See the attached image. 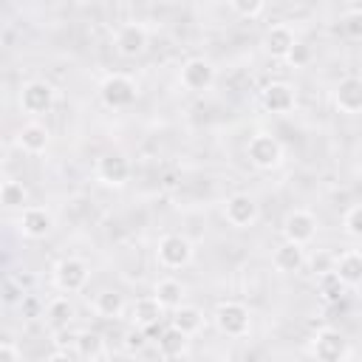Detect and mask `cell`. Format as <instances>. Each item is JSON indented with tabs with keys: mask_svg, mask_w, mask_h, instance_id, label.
<instances>
[{
	"mask_svg": "<svg viewBox=\"0 0 362 362\" xmlns=\"http://www.w3.org/2000/svg\"><path fill=\"white\" fill-rule=\"evenodd\" d=\"M212 320H215V328H218L223 337H229V339H240V337H246V334L252 331V314H249V308H246L243 303H238V300H223V303H218Z\"/></svg>",
	"mask_w": 362,
	"mask_h": 362,
	"instance_id": "1",
	"label": "cell"
},
{
	"mask_svg": "<svg viewBox=\"0 0 362 362\" xmlns=\"http://www.w3.org/2000/svg\"><path fill=\"white\" fill-rule=\"evenodd\" d=\"M99 99L110 110H124L139 99V85L127 74H107L99 85Z\"/></svg>",
	"mask_w": 362,
	"mask_h": 362,
	"instance_id": "2",
	"label": "cell"
},
{
	"mask_svg": "<svg viewBox=\"0 0 362 362\" xmlns=\"http://www.w3.org/2000/svg\"><path fill=\"white\" fill-rule=\"evenodd\" d=\"M51 280H54V288L62 291V294H76L88 286L90 280V266L82 260V257H62L57 260L54 272H51Z\"/></svg>",
	"mask_w": 362,
	"mask_h": 362,
	"instance_id": "3",
	"label": "cell"
},
{
	"mask_svg": "<svg viewBox=\"0 0 362 362\" xmlns=\"http://www.w3.org/2000/svg\"><path fill=\"white\" fill-rule=\"evenodd\" d=\"M246 158L257 170H277L283 164V144L272 133H255L246 144Z\"/></svg>",
	"mask_w": 362,
	"mask_h": 362,
	"instance_id": "4",
	"label": "cell"
},
{
	"mask_svg": "<svg viewBox=\"0 0 362 362\" xmlns=\"http://www.w3.org/2000/svg\"><path fill=\"white\" fill-rule=\"evenodd\" d=\"M17 102H20V110H23V113H28V116H42V113H48V110L54 107L57 90H54V85L45 82V79H31V82H25V85L20 88Z\"/></svg>",
	"mask_w": 362,
	"mask_h": 362,
	"instance_id": "5",
	"label": "cell"
},
{
	"mask_svg": "<svg viewBox=\"0 0 362 362\" xmlns=\"http://www.w3.org/2000/svg\"><path fill=\"white\" fill-rule=\"evenodd\" d=\"M156 260H158L164 269H170V272L184 269V266L192 263V243H189L184 235H178V232H170V235H164V238L158 240V246H156Z\"/></svg>",
	"mask_w": 362,
	"mask_h": 362,
	"instance_id": "6",
	"label": "cell"
},
{
	"mask_svg": "<svg viewBox=\"0 0 362 362\" xmlns=\"http://www.w3.org/2000/svg\"><path fill=\"white\" fill-rule=\"evenodd\" d=\"M308 351H311V356H317L322 362H339V359L351 356V345L337 328H320L311 337V348Z\"/></svg>",
	"mask_w": 362,
	"mask_h": 362,
	"instance_id": "7",
	"label": "cell"
},
{
	"mask_svg": "<svg viewBox=\"0 0 362 362\" xmlns=\"http://www.w3.org/2000/svg\"><path fill=\"white\" fill-rule=\"evenodd\" d=\"M178 82L189 93H204V90H209L215 85V65L209 59H204V57H189L181 65Z\"/></svg>",
	"mask_w": 362,
	"mask_h": 362,
	"instance_id": "8",
	"label": "cell"
},
{
	"mask_svg": "<svg viewBox=\"0 0 362 362\" xmlns=\"http://www.w3.org/2000/svg\"><path fill=\"white\" fill-rule=\"evenodd\" d=\"M223 218H226V223L235 226V229H249V226L257 223L260 206H257V201H255L249 192H235V195H229L226 204H223Z\"/></svg>",
	"mask_w": 362,
	"mask_h": 362,
	"instance_id": "9",
	"label": "cell"
},
{
	"mask_svg": "<svg viewBox=\"0 0 362 362\" xmlns=\"http://www.w3.org/2000/svg\"><path fill=\"white\" fill-rule=\"evenodd\" d=\"M17 229H20L23 238H28V240H40V238H45V235L54 229V215H51L45 206L28 204V206L20 209Z\"/></svg>",
	"mask_w": 362,
	"mask_h": 362,
	"instance_id": "10",
	"label": "cell"
},
{
	"mask_svg": "<svg viewBox=\"0 0 362 362\" xmlns=\"http://www.w3.org/2000/svg\"><path fill=\"white\" fill-rule=\"evenodd\" d=\"M314 235H317V218H314V212H308V209H291L283 218V240L308 246L314 240Z\"/></svg>",
	"mask_w": 362,
	"mask_h": 362,
	"instance_id": "11",
	"label": "cell"
},
{
	"mask_svg": "<svg viewBox=\"0 0 362 362\" xmlns=\"http://www.w3.org/2000/svg\"><path fill=\"white\" fill-rule=\"evenodd\" d=\"M113 48L124 59H133V57L144 54V48H147V28L141 23H124V25H119L116 34H113Z\"/></svg>",
	"mask_w": 362,
	"mask_h": 362,
	"instance_id": "12",
	"label": "cell"
},
{
	"mask_svg": "<svg viewBox=\"0 0 362 362\" xmlns=\"http://www.w3.org/2000/svg\"><path fill=\"white\" fill-rule=\"evenodd\" d=\"M130 173H133V167L122 153H105L96 161V178L105 187H124L130 181Z\"/></svg>",
	"mask_w": 362,
	"mask_h": 362,
	"instance_id": "13",
	"label": "cell"
},
{
	"mask_svg": "<svg viewBox=\"0 0 362 362\" xmlns=\"http://www.w3.org/2000/svg\"><path fill=\"white\" fill-rule=\"evenodd\" d=\"M334 105L339 113H362V76H342L334 88Z\"/></svg>",
	"mask_w": 362,
	"mask_h": 362,
	"instance_id": "14",
	"label": "cell"
},
{
	"mask_svg": "<svg viewBox=\"0 0 362 362\" xmlns=\"http://www.w3.org/2000/svg\"><path fill=\"white\" fill-rule=\"evenodd\" d=\"M294 45H297V37L286 23H277V25L266 28V34H263V51L272 59H283L286 62V57L291 54Z\"/></svg>",
	"mask_w": 362,
	"mask_h": 362,
	"instance_id": "15",
	"label": "cell"
},
{
	"mask_svg": "<svg viewBox=\"0 0 362 362\" xmlns=\"http://www.w3.org/2000/svg\"><path fill=\"white\" fill-rule=\"evenodd\" d=\"M260 102L272 113H288L297 105V93H294V88L288 82H269L263 88V93H260Z\"/></svg>",
	"mask_w": 362,
	"mask_h": 362,
	"instance_id": "16",
	"label": "cell"
},
{
	"mask_svg": "<svg viewBox=\"0 0 362 362\" xmlns=\"http://www.w3.org/2000/svg\"><path fill=\"white\" fill-rule=\"evenodd\" d=\"M51 144V133L45 124L40 122H25L20 130H17V147L28 156H42Z\"/></svg>",
	"mask_w": 362,
	"mask_h": 362,
	"instance_id": "17",
	"label": "cell"
},
{
	"mask_svg": "<svg viewBox=\"0 0 362 362\" xmlns=\"http://www.w3.org/2000/svg\"><path fill=\"white\" fill-rule=\"evenodd\" d=\"M334 272L348 288L362 286V249H348L334 257Z\"/></svg>",
	"mask_w": 362,
	"mask_h": 362,
	"instance_id": "18",
	"label": "cell"
},
{
	"mask_svg": "<svg viewBox=\"0 0 362 362\" xmlns=\"http://www.w3.org/2000/svg\"><path fill=\"white\" fill-rule=\"evenodd\" d=\"M161 317H164V305L156 300V294H150V297H139V300L130 305V322H133V328L147 331V328L158 325Z\"/></svg>",
	"mask_w": 362,
	"mask_h": 362,
	"instance_id": "19",
	"label": "cell"
},
{
	"mask_svg": "<svg viewBox=\"0 0 362 362\" xmlns=\"http://www.w3.org/2000/svg\"><path fill=\"white\" fill-rule=\"evenodd\" d=\"M303 263H305V246L291 243V240H283V243L274 249V255H272V266H274L280 274H294V272L303 269Z\"/></svg>",
	"mask_w": 362,
	"mask_h": 362,
	"instance_id": "20",
	"label": "cell"
},
{
	"mask_svg": "<svg viewBox=\"0 0 362 362\" xmlns=\"http://www.w3.org/2000/svg\"><path fill=\"white\" fill-rule=\"evenodd\" d=\"M153 294H156V300L164 305V311H175L178 305H184L187 288H184V283L175 280V277H161V280H156Z\"/></svg>",
	"mask_w": 362,
	"mask_h": 362,
	"instance_id": "21",
	"label": "cell"
},
{
	"mask_svg": "<svg viewBox=\"0 0 362 362\" xmlns=\"http://www.w3.org/2000/svg\"><path fill=\"white\" fill-rule=\"evenodd\" d=\"M90 305H93L96 317H102V320H119V317L124 314V308H127L124 297H122L116 288H102V291L90 300Z\"/></svg>",
	"mask_w": 362,
	"mask_h": 362,
	"instance_id": "22",
	"label": "cell"
},
{
	"mask_svg": "<svg viewBox=\"0 0 362 362\" xmlns=\"http://www.w3.org/2000/svg\"><path fill=\"white\" fill-rule=\"evenodd\" d=\"M187 348H189V334H184L181 328L167 325V328L158 334V354H161L164 359H178V356L187 354Z\"/></svg>",
	"mask_w": 362,
	"mask_h": 362,
	"instance_id": "23",
	"label": "cell"
},
{
	"mask_svg": "<svg viewBox=\"0 0 362 362\" xmlns=\"http://www.w3.org/2000/svg\"><path fill=\"white\" fill-rule=\"evenodd\" d=\"M74 351H76V359H90V362L107 356V345L96 331H79L74 337Z\"/></svg>",
	"mask_w": 362,
	"mask_h": 362,
	"instance_id": "24",
	"label": "cell"
},
{
	"mask_svg": "<svg viewBox=\"0 0 362 362\" xmlns=\"http://www.w3.org/2000/svg\"><path fill=\"white\" fill-rule=\"evenodd\" d=\"M170 325H175V328H181L184 334H198L201 328H204V311L198 308V305H178L175 311H173V317H170Z\"/></svg>",
	"mask_w": 362,
	"mask_h": 362,
	"instance_id": "25",
	"label": "cell"
},
{
	"mask_svg": "<svg viewBox=\"0 0 362 362\" xmlns=\"http://www.w3.org/2000/svg\"><path fill=\"white\" fill-rule=\"evenodd\" d=\"M42 317H45V322H48L54 331H62V328H68V322H71V317H74V305L68 303V297H54V300L42 308Z\"/></svg>",
	"mask_w": 362,
	"mask_h": 362,
	"instance_id": "26",
	"label": "cell"
},
{
	"mask_svg": "<svg viewBox=\"0 0 362 362\" xmlns=\"http://www.w3.org/2000/svg\"><path fill=\"white\" fill-rule=\"evenodd\" d=\"M0 204L6 209H23V206H28V189H25V184L17 181V178H6L0 184Z\"/></svg>",
	"mask_w": 362,
	"mask_h": 362,
	"instance_id": "27",
	"label": "cell"
},
{
	"mask_svg": "<svg viewBox=\"0 0 362 362\" xmlns=\"http://www.w3.org/2000/svg\"><path fill=\"white\" fill-rule=\"evenodd\" d=\"M317 288H320V297L325 300V303H337L342 294H345V283L337 277V272L331 269V272H325V274H320V280H317Z\"/></svg>",
	"mask_w": 362,
	"mask_h": 362,
	"instance_id": "28",
	"label": "cell"
},
{
	"mask_svg": "<svg viewBox=\"0 0 362 362\" xmlns=\"http://www.w3.org/2000/svg\"><path fill=\"white\" fill-rule=\"evenodd\" d=\"M342 31L351 37V40H362V8H348L339 20Z\"/></svg>",
	"mask_w": 362,
	"mask_h": 362,
	"instance_id": "29",
	"label": "cell"
},
{
	"mask_svg": "<svg viewBox=\"0 0 362 362\" xmlns=\"http://www.w3.org/2000/svg\"><path fill=\"white\" fill-rule=\"evenodd\" d=\"M342 229H345V235L362 240V204H354V206L345 212V218H342Z\"/></svg>",
	"mask_w": 362,
	"mask_h": 362,
	"instance_id": "30",
	"label": "cell"
},
{
	"mask_svg": "<svg viewBox=\"0 0 362 362\" xmlns=\"http://www.w3.org/2000/svg\"><path fill=\"white\" fill-rule=\"evenodd\" d=\"M263 6H266V0H229V8H232L238 17H246V20L257 17V14L263 11Z\"/></svg>",
	"mask_w": 362,
	"mask_h": 362,
	"instance_id": "31",
	"label": "cell"
},
{
	"mask_svg": "<svg viewBox=\"0 0 362 362\" xmlns=\"http://www.w3.org/2000/svg\"><path fill=\"white\" fill-rule=\"evenodd\" d=\"M311 59V48L308 45H303V42H297L294 48H291V54L286 57V62L291 65V68H300V65H305Z\"/></svg>",
	"mask_w": 362,
	"mask_h": 362,
	"instance_id": "32",
	"label": "cell"
},
{
	"mask_svg": "<svg viewBox=\"0 0 362 362\" xmlns=\"http://www.w3.org/2000/svg\"><path fill=\"white\" fill-rule=\"evenodd\" d=\"M334 257H337V255H328V252H320V255H314V260H311V269H314V274L320 277V274L331 272V269H334Z\"/></svg>",
	"mask_w": 362,
	"mask_h": 362,
	"instance_id": "33",
	"label": "cell"
},
{
	"mask_svg": "<svg viewBox=\"0 0 362 362\" xmlns=\"http://www.w3.org/2000/svg\"><path fill=\"white\" fill-rule=\"evenodd\" d=\"M20 359H23V351L11 339H3L0 342V362H20Z\"/></svg>",
	"mask_w": 362,
	"mask_h": 362,
	"instance_id": "34",
	"label": "cell"
},
{
	"mask_svg": "<svg viewBox=\"0 0 362 362\" xmlns=\"http://www.w3.org/2000/svg\"><path fill=\"white\" fill-rule=\"evenodd\" d=\"M124 345H127V351H130V354H133V351H139V348L144 345L141 328H139V331H130V334H127V339H124Z\"/></svg>",
	"mask_w": 362,
	"mask_h": 362,
	"instance_id": "35",
	"label": "cell"
},
{
	"mask_svg": "<svg viewBox=\"0 0 362 362\" xmlns=\"http://www.w3.org/2000/svg\"><path fill=\"white\" fill-rule=\"evenodd\" d=\"M23 308H25L28 317H37V314H40V303H37L34 297H23Z\"/></svg>",
	"mask_w": 362,
	"mask_h": 362,
	"instance_id": "36",
	"label": "cell"
},
{
	"mask_svg": "<svg viewBox=\"0 0 362 362\" xmlns=\"http://www.w3.org/2000/svg\"><path fill=\"white\" fill-rule=\"evenodd\" d=\"M65 3H71V6H85L88 0H65Z\"/></svg>",
	"mask_w": 362,
	"mask_h": 362,
	"instance_id": "37",
	"label": "cell"
}]
</instances>
